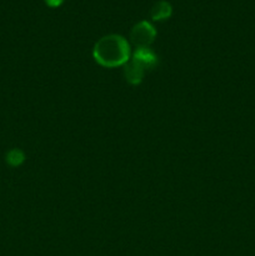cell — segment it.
<instances>
[{
	"mask_svg": "<svg viewBox=\"0 0 255 256\" xmlns=\"http://www.w3.org/2000/svg\"><path fill=\"white\" fill-rule=\"evenodd\" d=\"M95 62L104 68L124 66L132 59L130 44L124 36L109 34L99 39L92 50Z\"/></svg>",
	"mask_w": 255,
	"mask_h": 256,
	"instance_id": "obj_1",
	"label": "cell"
},
{
	"mask_svg": "<svg viewBox=\"0 0 255 256\" xmlns=\"http://www.w3.org/2000/svg\"><path fill=\"white\" fill-rule=\"evenodd\" d=\"M156 30L154 25L150 24L146 20L136 22L130 32V40L136 48H149L155 40Z\"/></svg>",
	"mask_w": 255,
	"mask_h": 256,
	"instance_id": "obj_2",
	"label": "cell"
},
{
	"mask_svg": "<svg viewBox=\"0 0 255 256\" xmlns=\"http://www.w3.org/2000/svg\"><path fill=\"white\" fill-rule=\"evenodd\" d=\"M132 60L138 62L145 70L152 69L158 62L156 55L150 48H136L132 52Z\"/></svg>",
	"mask_w": 255,
	"mask_h": 256,
	"instance_id": "obj_3",
	"label": "cell"
},
{
	"mask_svg": "<svg viewBox=\"0 0 255 256\" xmlns=\"http://www.w3.org/2000/svg\"><path fill=\"white\" fill-rule=\"evenodd\" d=\"M124 75L130 84H139V82H142V78H144L145 69H142L138 62L130 59V62H128L124 65Z\"/></svg>",
	"mask_w": 255,
	"mask_h": 256,
	"instance_id": "obj_4",
	"label": "cell"
},
{
	"mask_svg": "<svg viewBox=\"0 0 255 256\" xmlns=\"http://www.w3.org/2000/svg\"><path fill=\"white\" fill-rule=\"evenodd\" d=\"M172 12V4H170L169 2H166V0H159V2H156L152 5L150 15H152V20L160 22V20H165L168 19V18H170Z\"/></svg>",
	"mask_w": 255,
	"mask_h": 256,
	"instance_id": "obj_5",
	"label": "cell"
},
{
	"mask_svg": "<svg viewBox=\"0 0 255 256\" xmlns=\"http://www.w3.org/2000/svg\"><path fill=\"white\" fill-rule=\"evenodd\" d=\"M25 154L20 149H12L6 154V162L10 166H20L24 162Z\"/></svg>",
	"mask_w": 255,
	"mask_h": 256,
	"instance_id": "obj_6",
	"label": "cell"
},
{
	"mask_svg": "<svg viewBox=\"0 0 255 256\" xmlns=\"http://www.w3.org/2000/svg\"><path fill=\"white\" fill-rule=\"evenodd\" d=\"M64 2L65 0H45V2H46L48 6H52V8L60 6V5H62Z\"/></svg>",
	"mask_w": 255,
	"mask_h": 256,
	"instance_id": "obj_7",
	"label": "cell"
}]
</instances>
